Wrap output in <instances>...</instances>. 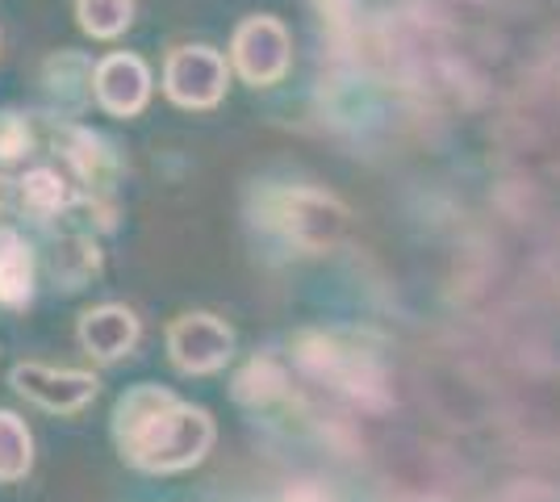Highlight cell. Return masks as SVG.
Masks as SVG:
<instances>
[{"label":"cell","instance_id":"obj_2","mask_svg":"<svg viewBox=\"0 0 560 502\" xmlns=\"http://www.w3.org/2000/svg\"><path fill=\"white\" fill-rule=\"evenodd\" d=\"M259 222L298 256H323L348 231V206L318 185H284L259 197Z\"/></svg>","mask_w":560,"mask_h":502},{"label":"cell","instance_id":"obj_10","mask_svg":"<svg viewBox=\"0 0 560 502\" xmlns=\"http://www.w3.org/2000/svg\"><path fill=\"white\" fill-rule=\"evenodd\" d=\"M139 339L142 318L126 302H101V306L80 311V318H75V343L96 364H121L126 357H135Z\"/></svg>","mask_w":560,"mask_h":502},{"label":"cell","instance_id":"obj_3","mask_svg":"<svg viewBox=\"0 0 560 502\" xmlns=\"http://www.w3.org/2000/svg\"><path fill=\"white\" fill-rule=\"evenodd\" d=\"M47 147L59 155V167L75 180L84 201H117V185L126 172V155L109 135L84 121L47 118Z\"/></svg>","mask_w":560,"mask_h":502},{"label":"cell","instance_id":"obj_14","mask_svg":"<svg viewBox=\"0 0 560 502\" xmlns=\"http://www.w3.org/2000/svg\"><path fill=\"white\" fill-rule=\"evenodd\" d=\"M234 402H243V407H272L277 398L289 394V369L280 364L277 357H252L238 373H234V385H231Z\"/></svg>","mask_w":560,"mask_h":502},{"label":"cell","instance_id":"obj_19","mask_svg":"<svg viewBox=\"0 0 560 502\" xmlns=\"http://www.w3.org/2000/svg\"><path fill=\"white\" fill-rule=\"evenodd\" d=\"M0 43H4V34H0Z\"/></svg>","mask_w":560,"mask_h":502},{"label":"cell","instance_id":"obj_12","mask_svg":"<svg viewBox=\"0 0 560 502\" xmlns=\"http://www.w3.org/2000/svg\"><path fill=\"white\" fill-rule=\"evenodd\" d=\"M43 272L50 277V285L63 289V293H80L89 289L105 272V252L101 240L84 226H71V231H55L43 252Z\"/></svg>","mask_w":560,"mask_h":502},{"label":"cell","instance_id":"obj_18","mask_svg":"<svg viewBox=\"0 0 560 502\" xmlns=\"http://www.w3.org/2000/svg\"><path fill=\"white\" fill-rule=\"evenodd\" d=\"M280 502H335V494H330L323 481H293L280 494Z\"/></svg>","mask_w":560,"mask_h":502},{"label":"cell","instance_id":"obj_5","mask_svg":"<svg viewBox=\"0 0 560 502\" xmlns=\"http://www.w3.org/2000/svg\"><path fill=\"white\" fill-rule=\"evenodd\" d=\"M231 72L252 89H272L293 72V30L277 13H247L231 34Z\"/></svg>","mask_w":560,"mask_h":502},{"label":"cell","instance_id":"obj_13","mask_svg":"<svg viewBox=\"0 0 560 502\" xmlns=\"http://www.w3.org/2000/svg\"><path fill=\"white\" fill-rule=\"evenodd\" d=\"M38 277H43V252L18 222H0V306L30 311L38 297Z\"/></svg>","mask_w":560,"mask_h":502},{"label":"cell","instance_id":"obj_17","mask_svg":"<svg viewBox=\"0 0 560 502\" xmlns=\"http://www.w3.org/2000/svg\"><path fill=\"white\" fill-rule=\"evenodd\" d=\"M71 13L93 43H117L135 25L139 0H71Z\"/></svg>","mask_w":560,"mask_h":502},{"label":"cell","instance_id":"obj_4","mask_svg":"<svg viewBox=\"0 0 560 502\" xmlns=\"http://www.w3.org/2000/svg\"><path fill=\"white\" fill-rule=\"evenodd\" d=\"M231 59L213 43H172L164 50L160 89L176 109L188 114H210L231 93Z\"/></svg>","mask_w":560,"mask_h":502},{"label":"cell","instance_id":"obj_8","mask_svg":"<svg viewBox=\"0 0 560 502\" xmlns=\"http://www.w3.org/2000/svg\"><path fill=\"white\" fill-rule=\"evenodd\" d=\"M155 96V72L135 50H109L96 59L93 105L109 118H139Z\"/></svg>","mask_w":560,"mask_h":502},{"label":"cell","instance_id":"obj_11","mask_svg":"<svg viewBox=\"0 0 560 502\" xmlns=\"http://www.w3.org/2000/svg\"><path fill=\"white\" fill-rule=\"evenodd\" d=\"M80 210V189L59 164H30L18 176V214L30 218L34 226L55 231L63 218H75Z\"/></svg>","mask_w":560,"mask_h":502},{"label":"cell","instance_id":"obj_16","mask_svg":"<svg viewBox=\"0 0 560 502\" xmlns=\"http://www.w3.org/2000/svg\"><path fill=\"white\" fill-rule=\"evenodd\" d=\"M34 474V431L18 410L0 407V486H18Z\"/></svg>","mask_w":560,"mask_h":502},{"label":"cell","instance_id":"obj_9","mask_svg":"<svg viewBox=\"0 0 560 502\" xmlns=\"http://www.w3.org/2000/svg\"><path fill=\"white\" fill-rule=\"evenodd\" d=\"M93 72L96 59L84 50H50L38 68V93L47 105V118L59 121H80L93 105Z\"/></svg>","mask_w":560,"mask_h":502},{"label":"cell","instance_id":"obj_6","mask_svg":"<svg viewBox=\"0 0 560 502\" xmlns=\"http://www.w3.org/2000/svg\"><path fill=\"white\" fill-rule=\"evenodd\" d=\"M167 360L185 377H213L234 360V327L213 311H185L167 323L164 331Z\"/></svg>","mask_w":560,"mask_h":502},{"label":"cell","instance_id":"obj_7","mask_svg":"<svg viewBox=\"0 0 560 502\" xmlns=\"http://www.w3.org/2000/svg\"><path fill=\"white\" fill-rule=\"evenodd\" d=\"M9 385L30 407L50 410V415H80L101 394V377L93 369H68L47 360H18L9 369Z\"/></svg>","mask_w":560,"mask_h":502},{"label":"cell","instance_id":"obj_1","mask_svg":"<svg viewBox=\"0 0 560 502\" xmlns=\"http://www.w3.org/2000/svg\"><path fill=\"white\" fill-rule=\"evenodd\" d=\"M117 456L151 478H172L197 469L218 444V423L206 407L185 402L176 389L155 382L130 385L114 402Z\"/></svg>","mask_w":560,"mask_h":502},{"label":"cell","instance_id":"obj_15","mask_svg":"<svg viewBox=\"0 0 560 502\" xmlns=\"http://www.w3.org/2000/svg\"><path fill=\"white\" fill-rule=\"evenodd\" d=\"M43 147H47V130H43L38 114L0 109V172L30 167L34 155H43Z\"/></svg>","mask_w":560,"mask_h":502}]
</instances>
